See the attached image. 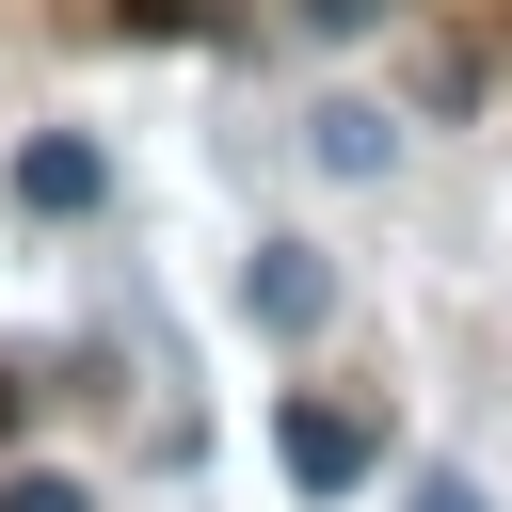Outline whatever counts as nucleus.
<instances>
[{"mask_svg":"<svg viewBox=\"0 0 512 512\" xmlns=\"http://www.w3.org/2000/svg\"><path fill=\"white\" fill-rule=\"evenodd\" d=\"M272 448H288V480H304V496H352V480L384 464V432H368L352 400H288V416H272Z\"/></svg>","mask_w":512,"mask_h":512,"instance_id":"obj_1","label":"nucleus"},{"mask_svg":"<svg viewBox=\"0 0 512 512\" xmlns=\"http://www.w3.org/2000/svg\"><path fill=\"white\" fill-rule=\"evenodd\" d=\"M240 304H256L272 336H320V304H336V272H320L304 240H256V272H240Z\"/></svg>","mask_w":512,"mask_h":512,"instance_id":"obj_2","label":"nucleus"},{"mask_svg":"<svg viewBox=\"0 0 512 512\" xmlns=\"http://www.w3.org/2000/svg\"><path fill=\"white\" fill-rule=\"evenodd\" d=\"M16 192L32 208H96V144H16Z\"/></svg>","mask_w":512,"mask_h":512,"instance_id":"obj_3","label":"nucleus"},{"mask_svg":"<svg viewBox=\"0 0 512 512\" xmlns=\"http://www.w3.org/2000/svg\"><path fill=\"white\" fill-rule=\"evenodd\" d=\"M320 160L336 176H384V112H320Z\"/></svg>","mask_w":512,"mask_h":512,"instance_id":"obj_4","label":"nucleus"},{"mask_svg":"<svg viewBox=\"0 0 512 512\" xmlns=\"http://www.w3.org/2000/svg\"><path fill=\"white\" fill-rule=\"evenodd\" d=\"M0 512H96V496H80V480H48V464H16V480H0Z\"/></svg>","mask_w":512,"mask_h":512,"instance_id":"obj_5","label":"nucleus"},{"mask_svg":"<svg viewBox=\"0 0 512 512\" xmlns=\"http://www.w3.org/2000/svg\"><path fill=\"white\" fill-rule=\"evenodd\" d=\"M400 512H480V480H448V464H432V480H416Z\"/></svg>","mask_w":512,"mask_h":512,"instance_id":"obj_6","label":"nucleus"},{"mask_svg":"<svg viewBox=\"0 0 512 512\" xmlns=\"http://www.w3.org/2000/svg\"><path fill=\"white\" fill-rule=\"evenodd\" d=\"M128 16H144V32H160V16H176V0H128Z\"/></svg>","mask_w":512,"mask_h":512,"instance_id":"obj_7","label":"nucleus"}]
</instances>
